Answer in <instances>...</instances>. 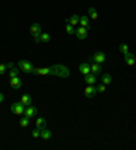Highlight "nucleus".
Returning a JSON list of instances; mask_svg holds the SVG:
<instances>
[{
	"label": "nucleus",
	"mask_w": 136,
	"mask_h": 150,
	"mask_svg": "<svg viewBox=\"0 0 136 150\" xmlns=\"http://www.w3.org/2000/svg\"><path fill=\"white\" fill-rule=\"evenodd\" d=\"M105 91H106V85H105L104 83L97 87V92H105Z\"/></svg>",
	"instance_id": "nucleus-27"
},
{
	"label": "nucleus",
	"mask_w": 136,
	"mask_h": 150,
	"mask_svg": "<svg viewBox=\"0 0 136 150\" xmlns=\"http://www.w3.org/2000/svg\"><path fill=\"white\" fill-rule=\"evenodd\" d=\"M34 75H41V76L52 75V76H59V77H63V79H67L69 76V71L64 65L57 64V65H52L49 68H36L34 69Z\"/></svg>",
	"instance_id": "nucleus-1"
},
{
	"label": "nucleus",
	"mask_w": 136,
	"mask_h": 150,
	"mask_svg": "<svg viewBox=\"0 0 136 150\" xmlns=\"http://www.w3.org/2000/svg\"><path fill=\"white\" fill-rule=\"evenodd\" d=\"M79 71H80V73L82 75H89V73H91V68H90V64H80L79 65Z\"/></svg>",
	"instance_id": "nucleus-12"
},
{
	"label": "nucleus",
	"mask_w": 136,
	"mask_h": 150,
	"mask_svg": "<svg viewBox=\"0 0 136 150\" xmlns=\"http://www.w3.org/2000/svg\"><path fill=\"white\" fill-rule=\"evenodd\" d=\"M124 61L127 62V65L133 66V65H135V62H136L135 54H132V53H129V52H128L127 54H124Z\"/></svg>",
	"instance_id": "nucleus-7"
},
{
	"label": "nucleus",
	"mask_w": 136,
	"mask_h": 150,
	"mask_svg": "<svg viewBox=\"0 0 136 150\" xmlns=\"http://www.w3.org/2000/svg\"><path fill=\"white\" fill-rule=\"evenodd\" d=\"M75 34H76V37L79 38V39H84L87 37V29L86 27H82V26H79L75 30Z\"/></svg>",
	"instance_id": "nucleus-8"
},
{
	"label": "nucleus",
	"mask_w": 136,
	"mask_h": 150,
	"mask_svg": "<svg viewBox=\"0 0 136 150\" xmlns=\"http://www.w3.org/2000/svg\"><path fill=\"white\" fill-rule=\"evenodd\" d=\"M65 31H67L69 35H71V34H75V29H73V26H72V24H69V23H67V26H65Z\"/></svg>",
	"instance_id": "nucleus-25"
},
{
	"label": "nucleus",
	"mask_w": 136,
	"mask_h": 150,
	"mask_svg": "<svg viewBox=\"0 0 136 150\" xmlns=\"http://www.w3.org/2000/svg\"><path fill=\"white\" fill-rule=\"evenodd\" d=\"M90 68H91V73L95 76L101 75V72H102V65L101 64H97V62H93L90 65Z\"/></svg>",
	"instance_id": "nucleus-11"
},
{
	"label": "nucleus",
	"mask_w": 136,
	"mask_h": 150,
	"mask_svg": "<svg viewBox=\"0 0 136 150\" xmlns=\"http://www.w3.org/2000/svg\"><path fill=\"white\" fill-rule=\"evenodd\" d=\"M84 81H86L89 85H94L97 83V76L93 75V73H89V75L84 76Z\"/></svg>",
	"instance_id": "nucleus-13"
},
{
	"label": "nucleus",
	"mask_w": 136,
	"mask_h": 150,
	"mask_svg": "<svg viewBox=\"0 0 136 150\" xmlns=\"http://www.w3.org/2000/svg\"><path fill=\"white\" fill-rule=\"evenodd\" d=\"M3 100H4V96H3V93H0V103L3 102Z\"/></svg>",
	"instance_id": "nucleus-30"
},
{
	"label": "nucleus",
	"mask_w": 136,
	"mask_h": 150,
	"mask_svg": "<svg viewBox=\"0 0 136 150\" xmlns=\"http://www.w3.org/2000/svg\"><path fill=\"white\" fill-rule=\"evenodd\" d=\"M36 124H37V127L40 128V130H42V128H45V119L44 118H38V119L36 120Z\"/></svg>",
	"instance_id": "nucleus-20"
},
{
	"label": "nucleus",
	"mask_w": 136,
	"mask_h": 150,
	"mask_svg": "<svg viewBox=\"0 0 136 150\" xmlns=\"http://www.w3.org/2000/svg\"><path fill=\"white\" fill-rule=\"evenodd\" d=\"M89 14H90L91 19H98V12H97V10H95L94 7H90V8H89Z\"/></svg>",
	"instance_id": "nucleus-21"
},
{
	"label": "nucleus",
	"mask_w": 136,
	"mask_h": 150,
	"mask_svg": "<svg viewBox=\"0 0 136 150\" xmlns=\"http://www.w3.org/2000/svg\"><path fill=\"white\" fill-rule=\"evenodd\" d=\"M29 123H30V118H27V116H25V118H22V119L19 120V124H21L22 127H27Z\"/></svg>",
	"instance_id": "nucleus-22"
},
{
	"label": "nucleus",
	"mask_w": 136,
	"mask_h": 150,
	"mask_svg": "<svg viewBox=\"0 0 136 150\" xmlns=\"http://www.w3.org/2000/svg\"><path fill=\"white\" fill-rule=\"evenodd\" d=\"M19 75V71L16 69V68H12V69H10V79H12V77H16V76Z\"/></svg>",
	"instance_id": "nucleus-24"
},
{
	"label": "nucleus",
	"mask_w": 136,
	"mask_h": 150,
	"mask_svg": "<svg viewBox=\"0 0 136 150\" xmlns=\"http://www.w3.org/2000/svg\"><path fill=\"white\" fill-rule=\"evenodd\" d=\"M118 49H120V52H121L122 54H127L128 52H129V49H128V45L127 43H121Z\"/></svg>",
	"instance_id": "nucleus-23"
},
{
	"label": "nucleus",
	"mask_w": 136,
	"mask_h": 150,
	"mask_svg": "<svg viewBox=\"0 0 136 150\" xmlns=\"http://www.w3.org/2000/svg\"><path fill=\"white\" fill-rule=\"evenodd\" d=\"M41 138L44 139V141H48V139H50L52 138V132H50V130H48V128H42L41 130Z\"/></svg>",
	"instance_id": "nucleus-15"
},
{
	"label": "nucleus",
	"mask_w": 136,
	"mask_h": 150,
	"mask_svg": "<svg viewBox=\"0 0 136 150\" xmlns=\"http://www.w3.org/2000/svg\"><path fill=\"white\" fill-rule=\"evenodd\" d=\"M95 93H97V87L89 85V87H86V89H84V95H86V97H89V99L94 97Z\"/></svg>",
	"instance_id": "nucleus-10"
},
{
	"label": "nucleus",
	"mask_w": 136,
	"mask_h": 150,
	"mask_svg": "<svg viewBox=\"0 0 136 150\" xmlns=\"http://www.w3.org/2000/svg\"><path fill=\"white\" fill-rule=\"evenodd\" d=\"M79 24H80L82 27H86L87 30H89V27H90V20H89L87 16H82V18L79 19Z\"/></svg>",
	"instance_id": "nucleus-16"
},
{
	"label": "nucleus",
	"mask_w": 136,
	"mask_h": 150,
	"mask_svg": "<svg viewBox=\"0 0 136 150\" xmlns=\"http://www.w3.org/2000/svg\"><path fill=\"white\" fill-rule=\"evenodd\" d=\"M10 84H11V87H12L14 89H19V88H22V80L16 76V77L10 79Z\"/></svg>",
	"instance_id": "nucleus-9"
},
{
	"label": "nucleus",
	"mask_w": 136,
	"mask_h": 150,
	"mask_svg": "<svg viewBox=\"0 0 136 150\" xmlns=\"http://www.w3.org/2000/svg\"><path fill=\"white\" fill-rule=\"evenodd\" d=\"M25 108H26V106L25 104H22V103H14L12 106H11V112L12 114H16V115H22L25 114Z\"/></svg>",
	"instance_id": "nucleus-4"
},
{
	"label": "nucleus",
	"mask_w": 136,
	"mask_h": 150,
	"mask_svg": "<svg viewBox=\"0 0 136 150\" xmlns=\"http://www.w3.org/2000/svg\"><path fill=\"white\" fill-rule=\"evenodd\" d=\"M19 65V69L22 72H25V73H27V75H34V66H33V64L30 61H26V60H21V61L18 62Z\"/></svg>",
	"instance_id": "nucleus-2"
},
{
	"label": "nucleus",
	"mask_w": 136,
	"mask_h": 150,
	"mask_svg": "<svg viewBox=\"0 0 136 150\" xmlns=\"http://www.w3.org/2000/svg\"><path fill=\"white\" fill-rule=\"evenodd\" d=\"M12 68H14V64H12V62L7 64V69H12Z\"/></svg>",
	"instance_id": "nucleus-29"
},
{
	"label": "nucleus",
	"mask_w": 136,
	"mask_h": 150,
	"mask_svg": "<svg viewBox=\"0 0 136 150\" xmlns=\"http://www.w3.org/2000/svg\"><path fill=\"white\" fill-rule=\"evenodd\" d=\"M50 41V35L48 34V33H41L40 35V42H42V43H48Z\"/></svg>",
	"instance_id": "nucleus-18"
},
{
	"label": "nucleus",
	"mask_w": 136,
	"mask_h": 150,
	"mask_svg": "<svg viewBox=\"0 0 136 150\" xmlns=\"http://www.w3.org/2000/svg\"><path fill=\"white\" fill-rule=\"evenodd\" d=\"M91 62H97V64H104L105 61H106V54L104 53V52H97V53L93 56V57L90 58Z\"/></svg>",
	"instance_id": "nucleus-3"
},
{
	"label": "nucleus",
	"mask_w": 136,
	"mask_h": 150,
	"mask_svg": "<svg viewBox=\"0 0 136 150\" xmlns=\"http://www.w3.org/2000/svg\"><path fill=\"white\" fill-rule=\"evenodd\" d=\"M101 79H102V83H104L105 85H109L110 83H112V76L109 75V73H105V75L101 76Z\"/></svg>",
	"instance_id": "nucleus-17"
},
{
	"label": "nucleus",
	"mask_w": 136,
	"mask_h": 150,
	"mask_svg": "<svg viewBox=\"0 0 136 150\" xmlns=\"http://www.w3.org/2000/svg\"><path fill=\"white\" fill-rule=\"evenodd\" d=\"M79 16L78 15H72L69 19H67V23H69V24H72V26H76L78 23H79Z\"/></svg>",
	"instance_id": "nucleus-19"
},
{
	"label": "nucleus",
	"mask_w": 136,
	"mask_h": 150,
	"mask_svg": "<svg viewBox=\"0 0 136 150\" xmlns=\"http://www.w3.org/2000/svg\"><path fill=\"white\" fill-rule=\"evenodd\" d=\"M32 96H30V95H29V93H25V95H23L22 97H21V103H22V104H25V106H30V104H32Z\"/></svg>",
	"instance_id": "nucleus-14"
},
{
	"label": "nucleus",
	"mask_w": 136,
	"mask_h": 150,
	"mask_svg": "<svg viewBox=\"0 0 136 150\" xmlns=\"http://www.w3.org/2000/svg\"><path fill=\"white\" fill-rule=\"evenodd\" d=\"M5 69H7V64H0V76L4 75Z\"/></svg>",
	"instance_id": "nucleus-28"
},
{
	"label": "nucleus",
	"mask_w": 136,
	"mask_h": 150,
	"mask_svg": "<svg viewBox=\"0 0 136 150\" xmlns=\"http://www.w3.org/2000/svg\"><path fill=\"white\" fill-rule=\"evenodd\" d=\"M37 111H38V110H37L36 107L30 104V106H27L26 108H25V116H27V118H30V119H32V118L36 116Z\"/></svg>",
	"instance_id": "nucleus-6"
},
{
	"label": "nucleus",
	"mask_w": 136,
	"mask_h": 150,
	"mask_svg": "<svg viewBox=\"0 0 136 150\" xmlns=\"http://www.w3.org/2000/svg\"><path fill=\"white\" fill-rule=\"evenodd\" d=\"M32 135H33L34 138H40V137H41V130L37 127L36 130H33V131H32Z\"/></svg>",
	"instance_id": "nucleus-26"
},
{
	"label": "nucleus",
	"mask_w": 136,
	"mask_h": 150,
	"mask_svg": "<svg viewBox=\"0 0 136 150\" xmlns=\"http://www.w3.org/2000/svg\"><path fill=\"white\" fill-rule=\"evenodd\" d=\"M30 34L33 35V38H38L41 35V26L38 23H33L30 27Z\"/></svg>",
	"instance_id": "nucleus-5"
}]
</instances>
